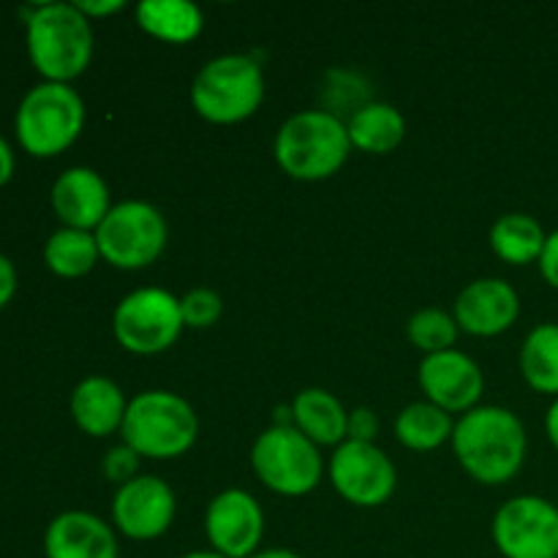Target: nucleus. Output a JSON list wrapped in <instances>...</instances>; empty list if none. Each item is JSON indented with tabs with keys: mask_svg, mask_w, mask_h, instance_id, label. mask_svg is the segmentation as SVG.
Listing matches in <instances>:
<instances>
[{
	"mask_svg": "<svg viewBox=\"0 0 558 558\" xmlns=\"http://www.w3.org/2000/svg\"><path fill=\"white\" fill-rule=\"evenodd\" d=\"M450 445L469 477L483 485H505L523 469L529 436L512 409L477 407L461 414Z\"/></svg>",
	"mask_w": 558,
	"mask_h": 558,
	"instance_id": "f257e3e1",
	"label": "nucleus"
},
{
	"mask_svg": "<svg viewBox=\"0 0 558 558\" xmlns=\"http://www.w3.org/2000/svg\"><path fill=\"white\" fill-rule=\"evenodd\" d=\"M27 58L44 82L71 85L93 60V25L74 3H38L25 20Z\"/></svg>",
	"mask_w": 558,
	"mask_h": 558,
	"instance_id": "f03ea898",
	"label": "nucleus"
},
{
	"mask_svg": "<svg viewBox=\"0 0 558 558\" xmlns=\"http://www.w3.org/2000/svg\"><path fill=\"white\" fill-rule=\"evenodd\" d=\"M272 153L278 167L292 180L319 183L347 163L352 142L347 123L338 114L327 109H305L278 129Z\"/></svg>",
	"mask_w": 558,
	"mask_h": 558,
	"instance_id": "7ed1b4c3",
	"label": "nucleus"
},
{
	"mask_svg": "<svg viewBox=\"0 0 558 558\" xmlns=\"http://www.w3.org/2000/svg\"><path fill=\"white\" fill-rule=\"evenodd\" d=\"M199 436V417L183 396L169 390H145L125 409L120 439L140 458L172 461L185 456Z\"/></svg>",
	"mask_w": 558,
	"mask_h": 558,
	"instance_id": "20e7f679",
	"label": "nucleus"
},
{
	"mask_svg": "<svg viewBox=\"0 0 558 558\" xmlns=\"http://www.w3.org/2000/svg\"><path fill=\"white\" fill-rule=\"evenodd\" d=\"M85 129V101L71 85L38 82L22 96L14 134L33 158H54L69 150Z\"/></svg>",
	"mask_w": 558,
	"mask_h": 558,
	"instance_id": "39448f33",
	"label": "nucleus"
},
{
	"mask_svg": "<svg viewBox=\"0 0 558 558\" xmlns=\"http://www.w3.org/2000/svg\"><path fill=\"white\" fill-rule=\"evenodd\" d=\"M265 101V74L251 54L207 60L191 82V104L207 123L234 125L248 120Z\"/></svg>",
	"mask_w": 558,
	"mask_h": 558,
	"instance_id": "423d86ee",
	"label": "nucleus"
},
{
	"mask_svg": "<svg viewBox=\"0 0 558 558\" xmlns=\"http://www.w3.org/2000/svg\"><path fill=\"white\" fill-rule=\"evenodd\" d=\"M251 466L265 488L292 499L311 494L325 474L319 447L294 425H272L256 436L251 447Z\"/></svg>",
	"mask_w": 558,
	"mask_h": 558,
	"instance_id": "0eeeda50",
	"label": "nucleus"
},
{
	"mask_svg": "<svg viewBox=\"0 0 558 558\" xmlns=\"http://www.w3.org/2000/svg\"><path fill=\"white\" fill-rule=\"evenodd\" d=\"M169 240L167 218L150 202L129 199L112 205L96 229L101 259L118 270H145L163 254Z\"/></svg>",
	"mask_w": 558,
	"mask_h": 558,
	"instance_id": "6e6552de",
	"label": "nucleus"
},
{
	"mask_svg": "<svg viewBox=\"0 0 558 558\" xmlns=\"http://www.w3.org/2000/svg\"><path fill=\"white\" fill-rule=\"evenodd\" d=\"M183 330L180 298L158 287L125 294L112 314L114 341L140 357H153L172 349Z\"/></svg>",
	"mask_w": 558,
	"mask_h": 558,
	"instance_id": "1a4fd4ad",
	"label": "nucleus"
},
{
	"mask_svg": "<svg viewBox=\"0 0 558 558\" xmlns=\"http://www.w3.org/2000/svg\"><path fill=\"white\" fill-rule=\"evenodd\" d=\"M490 537L505 558H558V507L543 496H515L494 515Z\"/></svg>",
	"mask_w": 558,
	"mask_h": 558,
	"instance_id": "9d476101",
	"label": "nucleus"
},
{
	"mask_svg": "<svg viewBox=\"0 0 558 558\" xmlns=\"http://www.w3.org/2000/svg\"><path fill=\"white\" fill-rule=\"evenodd\" d=\"M327 477L343 501L365 510L387 505L398 485V472L387 452L363 441L338 445L327 463Z\"/></svg>",
	"mask_w": 558,
	"mask_h": 558,
	"instance_id": "9b49d317",
	"label": "nucleus"
},
{
	"mask_svg": "<svg viewBox=\"0 0 558 558\" xmlns=\"http://www.w3.org/2000/svg\"><path fill=\"white\" fill-rule=\"evenodd\" d=\"M178 499L174 490L153 474H140L120 485L112 499V523L123 537L134 543H150L163 537L174 523Z\"/></svg>",
	"mask_w": 558,
	"mask_h": 558,
	"instance_id": "f8f14e48",
	"label": "nucleus"
},
{
	"mask_svg": "<svg viewBox=\"0 0 558 558\" xmlns=\"http://www.w3.org/2000/svg\"><path fill=\"white\" fill-rule=\"evenodd\" d=\"M205 534L210 548L221 556L251 558L259 554L265 537V512L248 490H221L207 505Z\"/></svg>",
	"mask_w": 558,
	"mask_h": 558,
	"instance_id": "ddd939ff",
	"label": "nucleus"
},
{
	"mask_svg": "<svg viewBox=\"0 0 558 558\" xmlns=\"http://www.w3.org/2000/svg\"><path fill=\"white\" fill-rule=\"evenodd\" d=\"M417 379L428 403L445 409L447 414L472 412L480 407V398L485 392L483 368L477 365V360L458 349L425 354Z\"/></svg>",
	"mask_w": 558,
	"mask_h": 558,
	"instance_id": "4468645a",
	"label": "nucleus"
},
{
	"mask_svg": "<svg viewBox=\"0 0 558 558\" xmlns=\"http://www.w3.org/2000/svg\"><path fill=\"white\" fill-rule=\"evenodd\" d=\"M452 316L461 332H469V336H501L521 316V294L505 278H477L461 289Z\"/></svg>",
	"mask_w": 558,
	"mask_h": 558,
	"instance_id": "2eb2a0df",
	"label": "nucleus"
},
{
	"mask_svg": "<svg viewBox=\"0 0 558 558\" xmlns=\"http://www.w3.org/2000/svg\"><path fill=\"white\" fill-rule=\"evenodd\" d=\"M52 210L60 223L82 232H96L98 223L112 210L109 185L96 169L71 167L52 183Z\"/></svg>",
	"mask_w": 558,
	"mask_h": 558,
	"instance_id": "dca6fc26",
	"label": "nucleus"
},
{
	"mask_svg": "<svg viewBox=\"0 0 558 558\" xmlns=\"http://www.w3.org/2000/svg\"><path fill=\"white\" fill-rule=\"evenodd\" d=\"M118 554L114 529L93 512H60L44 532L47 558H118Z\"/></svg>",
	"mask_w": 558,
	"mask_h": 558,
	"instance_id": "f3484780",
	"label": "nucleus"
},
{
	"mask_svg": "<svg viewBox=\"0 0 558 558\" xmlns=\"http://www.w3.org/2000/svg\"><path fill=\"white\" fill-rule=\"evenodd\" d=\"M125 409H129V401L123 390L107 376H87L71 392V417L76 428L93 439L120 434Z\"/></svg>",
	"mask_w": 558,
	"mask_h": 558,
	"instance_id": "a211bd4d",
	"label": "nucleus"
},
{
	"mask_svg": "<svg viewBox=\"0 0 558 558\" xmlns=\"http://www.w3.org/2000/svg\"><path fill=\"white\" fill-rule=\"evenodd\" d=\"M349 412L332 392L305 387L292 401V425L316 447H338L347 441Z\"/></svg>",
	"mask_w": 558,
	"mask_h": 558,
	"instance_id": "6ab92c4d",
	"label": "nucleus"
},
{
	"mask_svg": "<svg viewBox=\"0 0 558 558\" xmlns=\"http://www.w3.org/2000/svg\"><path fill=\"white\" fill-rule=\"evenodd\" d=\"M134 16L147 36L163 44H189L205 27V14L189 0H142Z\"/></svg>",
	"mask_w": 558,
	"mask_h": 558,
	"instance_id": "aec40b11",
	"label": "nucleus"
},
{
	"mask_svg": "<svg viewBox=\"0 0 558 558\" xmlns=\"http://www.w3.org/2000/svg\"><path fill=\"white\" fill-rule=\"evenodd\" d=\"M347 129L352 147L371 153V156H385V153H392L403 142L407 120L392 104L368 101L354 109Z\"/></svg>",
	"mask_w": 558,
	"mask_h": 558,
	"instance_id": "412c9836",
	"label": "nucleus"
},
{
	"mask_svg": "<svg viewBox=\"0 0 558 558\" xmlns=\"http://www.w3.org/2000/svg\"><path fill=\"white\" fill-rule=\"evenodd\" d=\"M488 240L490 248H494V254L501 262L523 267L539 262L548 232L529 213H505V216L494 221Z\"/></svg>",
	"mask_w": 558,
	"mask_h": 558,
	"instance_id": "4be33fe9",
	"label": "nucleus"
},
{
	"mask_svg": "<svg viewBox=\"0 0 558 558\" xmlns=\"http://www.w3.org/2000/svg\"><path fill=\"white\" fill-rule=\"evenodd\" d=\"M518 365L534 392L558 398V322H543L529 332Z\"/></svg>",
	"mask_w": 558,
	"mask_h": 558,
	"instance_id": "5701e85b",
	"label": "nucleus"
},
{
	"mask_svg": "<svg viewBox=\"0 0 558 558\" xmlns=\"http://www.w3.org/2000/svg\"><path fill=\"white\" fill-rule=\"evenodd\" d=\"M452 430H456L452 414L428 401L409 403L396 417L398 441L414 452L439 450L445 441L452 439Z\"/></svg>",
	"mask_w": 558,
	"mask_h": 558,
	"instance_id": "b1692460",
	"label": "nucleus"
},
{
	"mask_svg": "<svg viewBox=\"0 0 558 558\" xmlns=\"http://www.w3.org/2000/svg\"><path fill=\"white\" fill-rule=\"evenodd\" d=\"M98 259H101V251H98L96 232L60 227L44 243V265L60 278L87 276Z\"/></svg>",
	"mask_w": 558,
	"mask_h": 558,
	"instance_id": "393cba45",
	"label": "nucleus"
},
{
	"mask_svg": "<svg viewBox=\"0 0 558 558\" xmlns=\"http://www.w3.org/2000/svg\"><path fill=\"white\" fill-rule=\"evenodd\" d=\"M458 332H461V327H458L456 316L441 308H423L407 322L409 341L423 354H439L452 349L458 341Z\"/></svg>",
	"mask_w": 558,
	"mask_h": 558,
	"instance_id": "a878e982",
	"label": "nucleus"
},
{
	"mask_svg": "<svg viewBox=\"0 0 558 558\" xmlns=\"http://www.w3.org/2000/svg\"><path fill=\"white\" fill-rule=\"evenodd\" d=\"M223 300L221 294L213 289H191L180 298V314H183V325L194 327V330H207L221 319Z\"/></svg>",
	"mask_w": 558,
	"mask_h": 558,
	"instance_id": "bb28decb",
	"label": "nucleus"
},
{
	"mask_svg": "<svg viewBox=\"0 0 558 558\" xmlns=\"http://www.w3.org/2000/svg\"><path fill=\"white\" fill-rule=\"evenodd\" d=\"M101 469H104V477L120 488V485L140 477V456H136L129 445H118L104 456Z\"/></svg>",
	"mask_w": 558,
	"mask_h": 558,
	"instance_id": "cd10ccee",
	"label": "nucleus"
},
{
	"mask_svg": "<svg viewBox=\"0 0 558 558\" xmlns=\"http://www.w3.org/2000/svg\"><path fill=\"white\" fill-rule=\"evenodd\" d=\"M379 436V417H376L374 409L357 407L349 412L347 423V441H363V445H374V439Z\"/></svg>",
	"mask_w": 558,
	"mask_h": 558,
	"instance_id": "c85d7f7f",
	"label": "nucleus"
},
{
	"mask_svg": "<svg viewBox=\"0 0 558 558\" xmlns=\"http://www.w3.org/2000/svg\"><path fill=\"white\" fill-rule=\"evenodd\" d=\"M537 265H539V276L545 278V283L558 292V227L554 232H548V240H545L543 256H539Z\"/></svg>",
	"mask_w": 558,
	"mask_h": 558,
	"instance_id": "c756f323",
	"label": "nucleus"
},
{
	"mask_svg": "<svg viewBox=\"0 0 558 558\" xmlns=\"http://www.w3.org/2000/svg\"><path fill=\"white\" fill-rule=\"evenodd\" d=\"M76 9L87 16V20H101V16L120 14L125 9L123 0H76Z\"/></svg>",
	"mask_w": 558,
	"mask_h": 558,
	"instance_id": "7c9ffc66",
	"label": "nucleus"
},
{
	"mask_svg": "<svg viewBox=\"0 0 558 558\" xmlns=\"http://www.w3.org/2000/svg\"><path fill=\"white\" fill-rule=\"evenodd\" d=\"M16 294V267L5 254H0V311L11 303Z\"/></svg>",
	"mask_w": 558,
	"mask_h": 558,
	"instance_id": "2f4dec72",
	"label": "nucleus"
},
{
	"mask_svg": "<svg viewBox=\"0 0 558 558\" xmlns=\"http://www.w3.org/2000/svg\"><path fill=\"white\" fill-rule=\"evenodd\" d=\"M14 150H11V145L5 142V136L0 134V189L14 178Z\"/></svg>",
	"mask_w": 558,
	"mask_h": 558,
	"instance_id": "473e14b6",
	"label": "nucleus"
},
{
	"mask_svg": "<svg viewBox=\"0 0 558 558\" xmlns=\"http://www.w3.org/2000/svg\"><path fill=\"white\" fill-rule=\"evenodd\" d=\"M545 434H548L550 445L558 450V398L548 407V414H545Z\"/></svg>",
	"mask_w": 558,
	"mask_h": 558,
	"instance_id": "72a5a7b5",
	"label": "nucleus"
},
{
	"mask_svg": "<svg viewBox=\"0 0 558 558\" xmlns=\"http://www.w3.org/2000/svg\"><path fill=\"white\" fill-rule=\"evenodd\" d=\"M251 558H303V556H298V554H294V550L272 548V550H259V554L251 556Z\"/></svg>",
	"mask_w": 558,
	"mask_h": 558,
	"instance_id": "f704fd0d",
	"label": "nucleus"
},
{
	"mask_svg": "<svg viewBox=\"0 0 558 558\" xmlns=\"http://www.w3.org/2000/svg\"><path fill=\"white\" fill-rule=\"evenodd\" d=\"M180 558H227V556H221L218 554V550H191V554H185V556H180Z\"/></svg>",
	"mask_w": 558,
	"mask_h": 558,
	"instance_id": "c9c22d12",
	"label": "nucleus"
}]
</instances>
